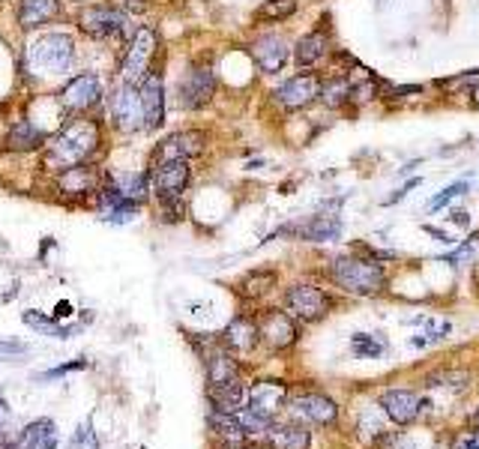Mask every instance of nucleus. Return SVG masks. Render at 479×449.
<instances>
[{"mask_svg": "<svg viewBox=\"0 0 479 449\" xmlns=\"http://www.w3.org/2000/svg\"><path fill=\"white\" fill-rule=\"evenodd\" d=\"M216 93V69L207 58L189 63V73L180 78V108L201 112L213 102Z\"/></svg>", "mask_w": 479, "mask_h": 449, "instance_id": "obj_4", "label": "nucleus"}, {"mask_svg": "<svg viewBox=\"0 0 479 449\" xmlns=\"http://www.w3.org/2000/svg\"><path fill=\"white\" fill-rule=\"evenodd\" d=\"M288 58H290V45H288V39L282 34H264V36H258L252 43L255 66L261 69V73H267V75L282 73Z\"/></svg>", "mask_w": 479, "mask_h": 449, "instance_id": "obj_16", "label": "nucleus"}, {"mask_svg": "<svg viewBox=\"0 0 479 449\" xmlns=\"http://www.w3.org/2000/svg\"><path fill=\"white\" fill-rule=\"evenodd\" d=\"M27 353V344L21 342H0V362H10L15 357H25Z\"/></svg>", "mask_w": 479, "mask_h": 449, "instance_id": "obj_42", "label": "nucleus"}, {"mask_svg": "<svg viewBox=\"0 0 479 449\" xmlns=\"http://www.w3.org/2000/svg\"><path fill=\"white\" fill-rule=\"evenodd\" d=\"M476 99H479V90H476Z\"/></svg>", "mask_w": 479, "mask_h": 449, "instance_id": "obj_48", "label": "nucleus"}, {"mask_svg": "<svg viewBox=\"0 0 479 449\" xmlns=\"http://www.w3.org/2000/svg\"><path fill=\"white\" fill-rule=\"evenodd\" d=\"M459 449H479V440H461Z\"/></svg>", "mask_w": 479, "mask_h": 449, "instance_id": "obj_47", "label": "nucleus"}, {"mask_svg": "<svg viewBox=\"0 0 479 449\" xmlns=\"http://www.w3.org/2000/svg\"><path fill=\"white\" fill-rule=\"evenodd\" d=\"M58 102L66 114H90L102 102V78L97 73L73 75L64 88L58 90Z\"/></svg>", "mask_w": 479, "mask_h": 449, "instance_id": "obj_6", "label": "nucleus"}, {"mask_svg": "<svg viewBox=\"0 0 479 449\" xmlns=\"http://www.w3.org/2000/svg\"><path fill=\"white\" fill-rule=\"evenodd\" d=\"M156 49H159V34H156L153 27H138L135 34H132L127 54H123V63H120L123 81L141 84V78L151 73V66H153Z\"/></svg>", "mask_w": 479, "mask_h": 449, "instance_id": "obj_5", "label": "nucleus"}, {"mask_svg": "<svg viewBox=\"0 0 479 449\" xmlns=\"http://www.w3.org/2000/svg\"><path fill=\"white\" fill-rule=\"evenodd\" d=\"M99 147H102V123L97 117L75 114L73 120L60 126L54 135H49V141H45V147L39 150V153H42L45 168L60 174V171L75 168V165L93 162Z\"/></svg>", "mask_w": 479, "mask_h": 449, "instance_id": "obj_1", "label": "nucleus"}, {"mask_svg": "<svg viewBox=\"0 0 479 449\" xmlns=\"http://www.w3.org/2000/svg\"><path fill=\"white\" fill-rule=\"evenodd\" d=\"M25 324L39 329V333L51 336V338H69L73 333H78V327H64L54 318H45V314H36V312H25Z\"/></svg>", "mask_w": 479, "mask_h": 449, "instance_id": "obj_33", "label": "nucleus"}, {"mask_svg": "<svg viewBox=\"0 0 479 449\" xmlns=\"http://www.w3.org/2000/svg\"><path fill=\"white\" fill-rule=\"evenodd\" d=\"M294 414L312 425H329L339 416V407L333 399L321 396V392H305V396L294 399Z\"/></svg>", "mask_w": 479, "mask_h": 449, "instance_id": "obj_20", "label": "nucleus"}, {"mask_svg": "<svg viewBox=\"0 0 479 449\" xmlns=\"http://www.w3.org/2000/svg\"><path fill=\"white\" fill-rule=\"evenodd\" d=\"M329 275L342 290L357 297H375L387 288V273L381 264L366 261V258H336L329 264Z\"/></svg>", "mask_w": 479, "mask_h": 449, "instance_id": "obj_3", "label": "nucleus"}, {"mask_svg": "<svg viewBox=\"0 0 479 449\" xmlns=\"http://www.w3.org/2000/svg\"><path fill=\"white\" fill-rule=\"evenodd\" d=\"M45 141H49V132H42L27 117H19V120L10 123L4 135V153H36V150L45 147Z\"/></svg>", "mask_w": 479, "mask_h": 449, "instance_id": "obj_17", "label": "nucleus"}, {"mask_svg": "<svg viewBox=\"0 0 479 449\" xmlns=\"http://www.w3.org/2000/svg\"><path fill=\"white\" fill-rule=\"evenodd\" d=\"M467 383V372H452V368H446V372H431L426 377V387H450V390H465Z\"/></svg>", "mask_w": 479, "mask_h": 449, "instance_id": "obj_36", "label": "nucleus"}, {"mask_svg": "<svg viewBox=\"0 0 479 449\" xmlns=\"http://www.w3.org/2000/svg\"><path fill=\"white\" fill-rule=\"evenodd\" d=\"M258 342H261V338H258V324L252 318H234L231 324L225 327V333H222L225 351H234V353L255 351Z\"/></svg>", "mask_w": 479, "mask_h": 449, "instance_id": "obj_22", "label": "nucleus"}, {"mask_svg": "<svg viewBox=\"0 0 479 449\" xmlns=\"http://www.w3.org/2000/svg\"><path fill=\"white\" fill-rule=\"evenodd\" d=\"M246 401H249L246 407H252L255 414L273 420V416H276L282 407L288 405V387H285V383H279V381H261V383H255V387L249 390Z\"/></svg>", "mask_w": 479, "mask_h": 449, "instance_id": "obj_19", "label": "nucleus"}, {"mask_svg": "<svg viewBox=\"0 0 479 449\" xmlns=\"http://www.w3.org/2000/svg\"><path fill=\"white\" fill-rule=\"evenodd\" d=\"M207 422H210V429H213L219 444L240 449V444L246 440V431L240 429V422H237V416H234V414L216 411V407H213V411L207 414Z\"/></svg>", "mask_w": 479, "mask_h": 449, "instance_id": "obj_26", "label": "nucleus"}, {"mask_svg": "<svg viewBox=\"0 0 479 449\" xmlns=\"http://www.w3.org/2000/svg\"><path fill=\"white\" fill-rule=\"evenodd\" d=\"M258 338L273 351H285L290 344L297 342V324L288 312H279V309H270L261 314L258 321Z\"/></svg>", "mask_w": 479, "mask_h": 449, "instance_id": "obj_14", "label": "nucleus"}, {"mask_svg": "<svg viewBox=\"0 0 479 449\" xmlns=\"http://www.w3.org/2000/svg\"><path fill=\"white\" fill-rule=\"evenodd\" d=\"M300 0H264V6L255 12L258 21H285L297 12Z\"/></svg>", "mask_w": 479, "mask_h": 449, "instance_id": "obj_34", "label": "nucleus"}, {"mask_svg": "<svg viewBox=\"0 0 479 449\" xmlns=\"http://www.w3.org/2000/svg\"><path fill=\"white\" fill-rule=\"evenodd\" d=\"M234 416H237L240 429L246 431V437H249V435H264V431H267V429H270V425H273V420H267V416L255 414L252 407H240V411L234 414Z\"/></svg>", "mask_w": 479, "mask_h": 449, "instance_id": "obj_35", "label": "nucleus"}, {"mask_svg": "<svg viewBox=\"0 0 479 449\" xmlns=\"http://www.w3.org/2000/svg\"><path fill=\"white\" fill-rule=\"evenodd\" d=\"M58 446V431H54L51 420L30 422L25 431H19V437L12 440V449H54Z\"/></svg>", "mask_w": 479, "mask_h": 449, "instance_id": "obj_24", "label": "nucleus"}, {"mask_svg": "<svg viewBox=\"0 0 479 449\" xmlns=\"http://www.w3.org/2000/svg\"><path fill=\"white\" fill-rule=\"evenodd\" d=\"M64 15V0H19L15 21L21 30H39Z\"/></svg>", "mask_w": 479, "mask_h": 449, "instance_id": "obj_18", "label": "nucleus"}, {"mask_svg": "<svg viewBox=\"0 0 479 449\" xmlns=\"http://www.w3.org/2000/svg\"><path fill=\"white\" fill-rule=\"evenodd\" d=\"M75 60V39L69 34H42L30 43L25 63L36 75H64Z\"/></svg>", "mask_w": 479, "mask_h": 449, "instance_id": "obj_2", "label": "nucleus"}, {"mask_svg": "<svg viewBox=\"0 0 479 449\" xmlns=\"http://www.w3.org/2000/svg\"><path fill=\"white\" fill-rule=\"evenodd\" d=\"M69 449H99V437L90 422L78 425V431L73 435V440H69Z\"/></svg>", "mask_w": 479, "mask_h": 449, "instance_id": "obj_38", "label": "nucleus"}, {"mask_svg": "<svg viewBox=\"0 0 479 449\" xmlns=\"http://www.w3.org/2000/svg\"><path fill=\"white\" fill-rule=\"evenodd\" d=\"M270 288H276V273H273V270H255V273H249L246 279L240 282V294L249 297V299L264 297Z\"/></svg>", "mask_w": 479, "mask_h": 449, "instance_id": "obj_32", "label": "nucleus"}, {"mask_svg": "<svg viewBox=\"0 0 479 449\" xmlns=\"http://www.w3.org/2000/svg\"><path fill=\"white\" fill-rule=\"evenodd\" d=\"M452 264H459V267H465L467 261H474V264H479V234H474L470 240H465L461 243L459 249H455V255L450 258Z\"/></svg>", "mask_w": 479, "mask_h": 449, "instance_id": "obj_39", "label": "nucleus"}, {"mask_svg": "<svg viewBox=\"0 0 479 449\" xmlns=\"http://www.w3.org/2000/svg\"><path fill=\"white\" fill-rule=\"evenodd\" d=\"M141 112H144V129L156 132L165 123V81L159 69H151L138 84Z\"/></svg>", "mask_w": 479, "mask_h": 449, "instance_id": "obj_12", "label": "nucleus"}, {"mask_svg": "<svg viewBox=\"0 0 479 449\" xmlns=\"http://www.w3.org/2000/svg\"><path fill=\"white\" fill-rule=\"evenodd\" d=\"M12 437V411L6 405V399L0 396V440Z\"/></svg>", "mask_w": 479, "mask_h": 449, "instance_id": "obj_41", "label": "nucleus"}, {"mask_svg": "<svg viewBox=\"0 0 479 449\" xmlns=\"http://www.w3.org/2000/svg\"><path fill=\"white\" fill-rule=\"evenodd\" d=\"M285 306H288V312L300 321H321L329 312L333 299L315 285H294V288H288Z\"/></svg>", "mask_w": 479, "mask_h": 449, "instance_id": "obj_11", "label": "nucleus"}, {"mask_svg": "<svg viewBox=\"0 0 479 449\" xmlns=\"http://www.w3.org/2000/svg\"><path fill=\"white\" fill-rule=\"evenodd\" d=\"M381 407L387 411V416H390L392 422L407 425V422H413L416 416H420L422 401L411 390H390V392H383Z\"/></svg>", "mask_w": 479, "mask_h": 449, "instance_id": "obj_21", "label": "nucleus"}, {"mask_svg": "<svg viewBox=\"0 0 479 449\" xmlns=\"http://www.w3.org/2000/svg\"><path fill=\"white\" fill-rule=\"evenodd\" d=\"M351 88L353 84L344 75H336L329 81H321V93L318 99L324 102L327 108H342L344 102H351Z\"/></svg>", "mask_w": 479, "mask_h": 449, "instance_id": "obj_30", "label": "nucleus"}, {"mask_svg": "<svg viewBox=\"0 0 479 449\" xmlns=\"http://www.w3.org/2000/svg\"><path fill=\"white\" fill-rule=\"evenodd\" d=\"M450 222H455V225H467V213H452Z\"/></svg>", "mask_w": 479, "mask_h": 449, "instance_id": "obj_46", "label": "nucleus"}, {"mask_svg": "<svg viewBox=\"0 0 479 449\" xmlns=\"http://www.w3.org/2000/svg\"><path fill=\"white\" fill-rule=\"evenodd\" d=\"M123 4H127L132 12H141V10H144V0H123Z\"/></svg>", "mask_w": 479, "mask_h": 449, "instance_id": "obj_45", "label": "nucleus"}, {"mask_svg": "<svg viewBox=\"0 0 479 449\" xmlns=\"http://www.w3.org/2000/svg\"><path fill=\"white\" fill-rule=\"evenodd\" d=\"M151 192L162 201H180L189 186V177H192V168H189V159H165V162H156L151 165Z\"/></svg>", "mask_w": 479, "mask_h": 449, "instance_id": "obj_8", "label": "nucleus"}, {"mask_svg": "<svg viewBox=\"0 0 479 449\" xmlns=\"http://www.w3.org/2000/svg\"><path fill=\"white\" fill-rule=\"evenodd\" d=\"M69 312H73V306H69V303H58V309H54V318L60 321V318H66Z\"/></svg>", "mask_w": 479, "mask_h": 449, "instance_id": "obj_44", "label": "nucleus"}, {"mask_svg": "<svg viewBox=\"0 0 479 449\" xmlns=\"http://www.w3.org/2000/svg\"><path fill=\"white\" fill-rule=\"evenodd\" d=\"M246 399H249V390L243 383H225V387H210V401H213L216 411H225V414H237L240 407H246Z\"/></svg>", "mask_w": 479, "mask_h": 449, "instance_id": "obj_28", "label": "nucleus"}, {"mask_svg": "<svg viewBox=\"0 0 479 449\" xmlns=\"http://www.w3.org/2000/svg\"><path fill=\"white\" fill-rule=\"evenodd\" d=\"M264 437L273 449H305L312 440L303 425H270Z\"/></svg>", "mask_w": 479, "mask_h": 449, "instance_id": "obj_27", "label": "nucleus"}, {"mask_svg": "<svg viewBox=\"0 0 479 449\" xmlns=\"http://www.w3.org/2000/svg\"><path fill=\"white\" fill-rule=\"evenodd\" d=\"M207 381L210 387H225V383L240 381V368L237 360L231 357V351L216 348L213 353H207Z\"/></svg>", "mask_w": 479, "mask_h": 449, "instance_id": "obj_23", "label": "nucleus"}, {"mask_svg": "<svg viewBox=\"0 0 479 449\" xmlns=\"http://www.w3.org/2000/svg\"><path fill=\"white\" fill-rule=\"evenodd\" d=\"M467 192V183H465V180H461V183H452V186H446L444 189V192L441 195H437V198L435 201H431L429 204V210H441L444 207V204L446 201H452V198H459V195H465Z\"/></svg>", "mask_w": 479, "mask_h": 449, "instance_id": "obj_40", "label": "nucleus"}, {"mask_svg": "<svg viewBox=\"0 0 479 449\" xmlns=\"http://www.w3.org/2000/svg\"><path fill=\"white\" fill-rule=\"evenodd\" d=\"M78 27L81 34H88L93 39H123L127 36V15L117 10L114 4H93V6H84L78 12Z\"/></svg>", "mask_w": 479, "mask_h": 449, "instance_id": "obj_7", "label": "nucleus"}, {"mask_svg": "<svg viewBox=\"0 0 479 449\" xmlns=\"http://www.w3.org/2000/svg\"><path fill=\"white\" fill-rule=\"evenodd\" d=\"M58 192L69 201H88L97 198L99 192V174L97 168L88 165H75V168H66L58 174Z\"/></svg>", "mask_w": 479, "mask_h": 449, "instance_id": "obj_15", "label": "nucleus"}, {"mask_svg": "<svg viewBox=\"0 0 479 449\" xmlns=\"http://www.w3.org/2000/svg\"><path fill=\"white\" fill-rule=\"evenodd\" d=\"M210 138L207 132L201 129H180L174 135H168L162 141L159 147L153 150V165L156 162H165V159H195V156H201L204 150H207Z\"/></svg>", "mask_w": 479, "mask_h": 449, "instance_id": "obj_10", "label": "nucleus"}, {"mask_svg": "<svg viewBox=\"0 0 479 449\" xmlns=\"http://www.w3.org/2000/svg\"><path fill=\"white\" fill-rule=\"evenodd\" d=\"M351 348L357 357H381L383 353V342H378L375 336H368V333H357L351 338Z\"/></svg>", "mask_w": 479, "mask_h": 449, "instance_id": "obj_37", "label": "nucleus"}, {"mask_svg": "<svg viewBox=\"0 0 479 449\" xmlns=\"http://www.w3.org/2000/svg\"><path fill=\"white\" fill-rule=\"evenodd\" d=\"M342 234V222L333 216H315L312 222H305L300 228V237L305 240H315V243H327V240H336Z\"/></svg>", "mask_w": 479, "mask_h": 449, "instance_id": "obj_29", "label": "nucleus"}, {"mask_svg": "<svg viewBox=\"0 0 479 449\" xmlns=\"http://www.w3.org/2000/svg\"><path fill=\"white\" fill-rule=\"evenodd\" d=\"M112 120L120 132L144 129V112H141L138 84L120 81V88L112 93Z\"/></svg>", "mask_w": 479, "mask_h": 449, "instance_id": "obj_9", "label": "nucleus"}, {"mask_svg": "<svg viewBox=\"0 0 479 449\" xmlns=\"http://www.w3.org/2000/svg\"><path fill=\"white\" fill-rule=\"evenodd\" d=\"M327 51H329V36H327V30L318 27L297 43L294 60H297V66H315V63H321L327 58Z\"/></svg>", "mask_w": 479, "mask_h": 449, "instance_id": "obj_25", "label": "nucleus"}, {"mask_svg": "<svg viewBox=\"0 0 479 449\" xmlns=\"http://www.w3.org/2000/svg\"><path fill=\"white\" fill-rule=\"evenodd\" d=\"M112 183L120 189L123 198H129L135 204H141L147 195H151V174H147V171H141V174H127V177H112Z\"/></svg>", "mask_w": 479, "mask_h": 449, "instance_id": "obj_31", "label": "nucleus"}, {"mask_svg": "<svg viewBox=\"0 0 479 449\" xmlns=\"http://www.w3.org/2000/svg\"><path fill=\"white\" fill-rule=\"evenodd\" d=\"M318 93H321V78L312 73H300L288 78L273 97H276V102L285 112H300V108H309L318 99Z\"/></svg>", "mask_w": 479, "mask_h": 449, "instance_id": "obj_13", "label": "nucleus"}, {"mask_svg": "<svg viewBox=\"0 0 479 449\" xmlns=\"http://www.w3.org/2000/svg\"><path fill=\"white\" fill-rule=\"evenodd\" d=\"M78 368H88V360H75V362H66V366H58V368H51V372H45L42 377H60V375L78 372Z\"/></svg>", "mask_w": 479, "mask_h": 449, "instance_id": "obj_43", "label": "nucleus"}]
</instances>
